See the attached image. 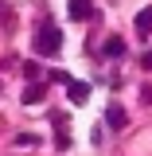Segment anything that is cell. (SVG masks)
I'll use <instances>...</instances> for the list:
<instances>
[{"instance_id":"cell-1","label":"cell","mask_w":152,"mask_h":156,"mask_svg":"<svg viewBox=\"0 0 152 156\" xmlns=\"http://www.w3.org/2000/svg\"><path fill=\"white\" fill-rule=\"evenodd\" d=\"M58 51H62V31H58L51 20H43L35 27V55L51 58V55H58Z\"/></svg>"},{"instance_id":"cell-2","label":"cell","mask_w":152,"mask_h":156,"mask_svg":"<svg viewBox=\"0 0 152 156\" xmlns=\"http://www.w3.org/2000/svg\"><path fill=\"white\" fill-rule=\"evenodd\" d=\"M66 12H70V20H90L94 16V4L90 0H66Z\"/></svg>"},{"instance_id":"cell-3","label":"cell","mask_w":152,"mask_h":156,"mask_svg":"<svg viewBox=\"0 0 152 156\" xmlns=\"http://www.w3.org/2000/svg\"><path fill=\"white\" fill-rule=\"evenodd\" d=\"M105 125H109V129H125V109H121L117 101L105 109Z\"/></svg>"},{"instance_id":"cell-4","label":"cell","mask_w":152,"mask_h":156,"mask_svg":"<svg viewBox=\"0 0 152 156\" xmlns=\"http://www.w3.org/2000/svg\"><path fill=\"white\" fill-rule=\"evenodd\" d=\"M66 94H70L74 105H82V101L90 98V86H86V82H70V86H66Z\"/></svg>"},{"instance_id":"cell-5","label":"cell","mask_w":152,"mask_h":156,"mask_svg":"<svg viewBox=\"0 0 152 156\" xmlns=\"http://www.w3.org/2000/svg\"><path fill=\"white\" fill-rule=\"evenodd\" d=\"M136 31H140L144 39L152 35V8H140V12H136Z\"/></svg>"},{"instance_id":"cell-6","label":"cell","mask_w":152,"mask_h":156,"mask_svg":"<svg viewBox=\"0 0 152 156\" xmlns=\"http://www.w3.org/2000/svg\"><path fill=\"white\" fill-rule=\"evenodd\" d=\"M101 51H105L109 58H121V55H125V43H121V35H109V39H105V47H101Z\"/></svg>"},{"instance_id":"cell-7","label":"cell","mask_w":152,"mask_h":156,"mask_svg":"<svg viewBox=\"0 0 152 156\" xmlns=\"http://www.w3.org/2000/svg\"><path fill=\"white\" fill-rule=\"evenodd\" d=\"M35 101H43V86H27V90H23V105H35Z\"/></svg>"},{"instance_id":"cell-8","label":"cell","mask_w":152,"mask_h":156,"mask_svg":"<svg viewBox=\"0 0 152 156\" xmlns=\"http://www.w3.org/2000/svg\"><path fill=\"white\" fill-rule=\"evenodd\" d=\"M144 70H152V51H144Z\"/></svg>"},{"instance_id":"cell-9","label":"cell","mask_w":152,"mask_h":156,"mask_svg":"<svg viewBox=\"0 0 152 156\" xmlns=\"http://www.w3.org/2000/svg\"><path fill=\"white\" fill-rule=\"evenodd\" d=\"M144 101H152V86H144Z\"/></svg>"}]
</instances>
